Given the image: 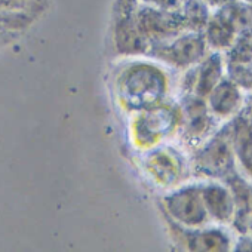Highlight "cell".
<instances>
[{
    "label": "cell",
    "mask_w": 252,
    "mask_h": 252,
    "mask_svg": "<svg viewBox=\"0 0 252 252\" xmlns=\"http://www.w3.org/2000/svg\"><path fill=\"white\" fill-rule=\"evenodd\" d=\"M237 171L252 181V116L243 110L225 122Z\"/></svg>",
    "instance_id": "obj_10"
},
{
    "label": "cell",
    "mask_w": 252,
    "mask_h": 252,
    "mask_svg": "<svg viewBox=\"0 0 252 252\" xmlns=\"http://www.w3.org/2000/svg\"><path fill=\"white\" fill-rule=\"evenodd\" d=\"M237 2H240V3H245V5H249L252 0H237Z\"/></svg>",
    "instance_id": "obj_23"
},
{
    "label": "cell",
    "mask_w": 252,
    "mask_h": 252,
    "mask_svg": "<svg viewBox=\"0 0 252 252\" xmlns=\"http://www.w3.org/2000/svg\"><path fill=\"white\" fill-rule=\"evenodd\" d=\"M0 2H2V0H0Z\"/></svg>",
    "instance_id": "obj_25"
},
{
    "label": "cell",
    "mask_w": 252,
    "mask_h": 252,
    "mask_svg": "<svg viewBox=\"0 0 252 252\" xmlns=\"http://www.w3.org/2000/svg\"><path fill=\"white\" fill-rule=\"evenodd\" d=\"M217 125L218 122L211 114L205 98L184 95L180 107V128L184 138L197 147L217 131Z\"/></svg>",
    "instance_id": "obj_6"
},
{
    "label": "cell",
    "mask_w": 252,
    "mask_h": 252,
    "mask_svg": "<svg viewBox=\"0 0 252 252\" xmlns=\"http://www.w3.org/2000/svg\"><path fill=\"white\" fill-rule=\"evenodd\" d=\"M180 126V108L159 104L149 108L138 120V141L143 146H155Z\"/></svg>",
    "instance_id": "obj_11"
},
{
    "label": "cell",
    "mask_w": 252,
    "mask_h": 252,
    "mask_svg": "<svg viewBox=\"0 0 252 252\" xmlns=\"http://www.w3.org/2000/svg\"><path fill=\"white\" fill-rule=\"evenodd\" d=\"M168 92L165 73L149 64H137L119 79V94L129 108L149 110L162 104Z\"/></svg>",
    "instance_id": "obj_1"
},
{
    "label": "cell",
    "mask_w": 252,
    "mask_h": 252,
    "mask_svg": "<svg viewBox=\"0 0 252 252\" xmlns=\"http://www.w3.org/2000/svg\"><path fill=\"white\" fill-rule=\"evenodd\" d=\"M147 168L153 178L165 187L178 184L184 175V160L172 149L155 150L147 159Z\"/></svg>",
    "instance_id": "obj_15"
},
{
    "label": "cell",
    "mask_w": 252,
    "mask_h": 252,
    "mask_svg": "<svg viewBox=\"0 0 252 252\" xmlns=\"http://www.w3.org/2000/svg\"><path fill=\"white\" fill-rule=\"evenodd\" d=\"M225 63H252V29H245L239 33L231 48L224 54Z\"/></svg>",
    "instance_id": "obj_17"
},
{
    "label": "cell",
    "mask_w": 252,
    "mask_h": 252,
    "mask_svg": "<svg viewBox=\"0 0 252 252\" xmlns=\"http://www.w3.org/2000/svg\"><path fill=\"white\" fill-rule=\"evenodd\" d=\"M251 233H252V228H251Z\"/></svg>",
    "instance_id": "obj_24"
},
{
    "label": "cell",
    "mask_w": 252,
    "mask_h": 252,
    "mask_svg": "<svg viewBox=\"0 0 252 252\" xmlns=\"http://www.w3.org/2000/svg\"><path fill=\"white\" fill-rule=\"evenodd\" d=\"M172 233L186 251L227 252L233 251V237L224 225H205L199 228H183L171 222Z\"/></svg>",
    "instance_id": "obj_8"
},
{
    "label": "cell",
    "mask_w": 252,
    "mask_h": 252,
    "mask_svg": "<svg viewBox=\"0 0 252 252\" xmlns=\"http://www.w3.org/2000/svg\"><path fill=\"white\" fill-rule=\"evenodd\" d=\"M225 76L227 64L224 54L209 51L197 65L187 70L189 83H184V95H197L200 98H206V95Z\"/></svg>",
    "instance_id": "obj_9"
},
{
    "label": "cell",
    "mask_w": 252,
    "mask_h": 252,
    "mask_svg": "<svg viewBox=\"0 0 252 252\" xmlns=\"http://www.w3.org/2000/svg\"><path fill=\"white\" fill-rule=\"evenodd\" d=\"M163 211L169 221L183 228H199L211 224L206 214L200 184H187L163 197Z\"/></svg>",
    "instance_id": "obj_3"
},
{
    "label": "cell",
    "mask_w": 252,
    "mask_h": 252,
    "mask_svg": "<svg viewBox=\"0 0 252 252\" xmlns=\"http://www.w3.org/2000/svg\"><path fill=\"white\" fill-rule=\"evenodd\" d=\"M202 2H203L209 9L215 11V9H220V8L227 6L228 3L234 2V0H202Z\"/></svg>",
    "instance_id": "obj_20"
},
{
    "label": "cell",
    "mask_w": 252,
    "mask_h": 252,
    "mask_svg": "<svg viewBox=\"0 0 252 252\" xmlns=\"http://www.w3.org/2000/svg\"><path fill=\"white\" fill-rule=\"evenodd\" d=\"M209 52L202 33L184 32L180 36L153 45V55L169 65L189 70L197 65Z\"/></svg>",
    "instance_id": "obj_5"
},
{
    "label": "cell",
    "mask_w": 252,
    "mask_h": 252,
    "mask_svg": "<svg viewBox=\"0 0 252 252\" xmlns=\"http://www.w3.org/2000/svg\"><path fill=\"white\" fill-rule=\"evenodd\" d=\"M245 110L252 116V92L246 94V101H245Z\"/></svg>",
    "instance_id": "obj_21"
},
{
    "label": "cell",
    "mask_w": 252,
    "mask_h": 252,
    "mask_svg": "<svg viewBox=\"0 0 252 252\" xmlns=\"http://www.w3.org/2000/svg\"><path fill=\"white\" fill-rule=\"evenodd\" d=\"M206 105L218 123H225L245 110L246 92L227 76L206 95Z\"/></svg>",
    "instance_id": "obj_12"
},
{
    "label": "cell",
    "mask_w": 252,
    "mask_h": 252,
    "mask_svg": "<svg viewBox=\"0 0 252 252\" xmlns=\"http://www.w3.org/2000/svg\"><path fill=\"white\" fill-rule=\"evenodd\" d=\"M147 6L163 9V11H180L186 0H143Z\"/></svg>",
    "instance_id": "obj_19"
},
{
    "label": "cell",
    "mask_w": 252,
    "mask_h": 252,
    "mask_svg": "<svg viewBox=\"0 0 252 252\" xmlns=\"http://www.w3.org/2000/svg\"><path fill=\"white\" fill-rule=\"evenodd\" d=\"M224 183L230 187L234 202L231 228L236 234L251 233L252 228V181L239 171L231 174Z\"/></svg>",
    "instance_id": "obj_14"
},
{
    "label": "cell",
    "mask_w": 252,
    "mask_h": 252,
    "mask_svg": "<svg viewBox=\"0 0 252 252\" xmlns=\"http://www.w3.org/2000/svg\"><path fill=\"white\" fill-rule=\"evenodd\" d=\"M138 29L144 39L152 45L171 40L187 32L180 11H163L144 6L137 12Z\"/></svg>",
    "instance_id": "obj_7"
},
{
    "label": "cell",
    "mask_w": 252,
    "mask_h": 252,
    "mask_svg": "<svg viewBox=\"0 0 252 252\" xmlns=\"http://www.w3.org/2000/svg\"><path fill=\"white\" fill-rule=\"evenodd\" d=\"M193 171L197 177L206 181H224L237 171L231 143L224 123L206 141L196 147L193 156Z\"/></svg>",
    "instance_id": "obj_2"
},
{
    "label": "cell",
    "mask_w": 252,
    "mask_h": 252,
    "mask_svg": "<svg viewBox=\"0 0 252 252\" xmlns=\"http://www.w3.org/2000/svg\"><path fill=\"white\" fill-rule=\"evenodd\" d=\"M180 12L183 15L187 32H194V33L203 32L211 15V9L202 0H186Z\"/></svg>",
    "instance_id": "obj_16"
},
{
    "label": "cell",
    "mask_w": 252,
    "mask_h": 252,
    "mask_svg": "<svg viewBox=\"0 0 252 252\" xmlns=\"http://www.w3.org/2000/svg\"><path fill=\"white\" fill-rule=\"evenodd\" d=\"M137 0H117L114 8L113 39L120 55H141L150 49L137 21Z\"/></svg>",
    "instance_id": "obj_4"
},
{
    "label": "cell",
    "mask_w": 252,
    "mask_h": 252,
    "mask_svg": "<svg viewBox=\"0 0 252 252\" xmlns=\"http://www.w3.org/2000/svg\"><path fill=\"white\" fill-rule=\"evenodd\" d=\"M248 6V14H249V23H251V29H252V2L249 3V5H246Z\"/></svg>",
    "instance_id": "obj_22"
},
{
    "label": "cell",
    "mask_w": 252,
    "mask_h": 252,
    "mask_svg": "<svg viewBox=\"0 0 252 252\" xmlns=\"http://www.w3.org/2000/svg\"><path fill=\"white\" fill-rule=\"evenodd\" d=\"M227 77L246 94L252 92V63L227 64Z\"/></svg>",
    "instance_id": "obj_18"
},
{
    "label": "cell",
    "mask_w": 252,
    "mask_h": 252,
    "mask_svg": "<svg viewBox=\"0 0 252 252\" xmlns=\"http://www.w3.org/2000/svg\"><path fill=\"white\" fill-rule=\"evenodd\" d=\"M202 199L212 224L230 227L234 214V202L230 187L224 181L208 180L200 184Z\"/></svg>",
    "instance_id": "obj_13"
}]
</instances>
